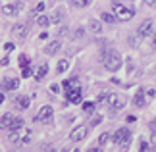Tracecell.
I'll use <instances>...</instances> for the list:
<instances>
[{
    "label": "cell",
    "mask_w": 156,
    "mask_h": 152,
    "mask_svg": "<svg viewBox=\"0 0 156 152\" xmlns=\"http://www.w3.org/2000/svg\"><path fill=\"white\" fill-rule=\"evenodd\" d=\"M31 139H33V131L27 129V127L10 131V143H14V144H27V143H31Z\"/></svg>",
    "instance_id": "obj_1"
},
{
    "label": "cell",
    "mask_w": 156,
    "mask_h": 152,
    "mask_svg": "<svg viewBox=\"0 0 156 152\" xmlns=\"http://www.w3.org/2000/svg\"><path fill=\"white\" fill-rule=\"evenodd\" d=\"M104 68L108 71H118L122 68V56H119L116 50H108L104 54Z\"/></svg>",
    "instance_id": "obj_2"
},
{
    "label": "cell",
    "mask_w": 156,
    "mask_h": 152,
    "mask_svg": "<svg viewBox=\"0 0 156 152\" xmlns=\"http://www.w3.org/2000/svg\"><path fill=\"white\" fill-rule=\"evenodd\" d=\"M112 141L118 144L119 148H125L131 141V131L127 129V127H119V129L112 135Z\"/></svg>",
    "instance_id": "obj_3"
},
{
    "label": "cell",
    "mask_w": 156,
    "mask_h": 152,
    "mask_svg": "<svg viewBox=\"0 0 156 152\" xmlns=\"http://www.w3.org/2000/svg\"><path fill=\"white\" fill-rule=\"evenodd\" d=\"M114 14L118 16V19L127 21V19H131V17L135 16V10H133V8H129V6H123V4L116 2V4H114Z\"/></svg>",
    "instance_id": "obj_4"
},
{
    "label": "cell",
    "mask_w": 156,
    "mask_h": 152,
    "mask_svg": "<svg viewBox=\"0 0 156 152\" xmlns=\"http://www.w3.org/2000/svg\"><path fill=\"white\" fill-rule=\"evenodd\" d=\"M108 108H110L112 112H118V110H122V108L125 106V100L122 98L119 94H108Z\"/></svg>",
    "instance_id": "obj_5"
},
{
    "label": "cell",
    "mask_w": 156,
    "mask_h": 152,
    "mask_svg": "<svg viewBox=\"0 0 156 152\" xmlns=\"http://www.w3.org/2000/svg\"><path fill=\"white\" fill-rule=\"evenodd\" d=\"M66 100L71 102V104H79V102H83V96H81V87H75V89L66 90Z\"/></svg>",
    "instance_id": "obj_6"
},
{
    "label": "cell",
    "mask_w": 156,
    "mask_h": 152,
    "mask_svg": "<svg viewBox=\"0 0 156 152\" xmlns=\"http://www.w3.org/2000/svg\"><path fill=\"white\" fill-rule=\"evenodd\" d=\"M152 29H154V21L152 19H145L139 27H137V35H139L141 39L143 37H148V35L152 33Z\"/></svg>",
    "instance_id": "obj_7"
},
{
    "label": "cell",
    "mask_w": 156,
    "mask_h": 152,
    "mask_svg": "<svg viewBox=\"0 0 156 152\" xmlns=\"http://www.w3.org/2000/svg\"><path fill=\"white\" fill-rule=\"evenodd\" d=\"M87 133H89L87 127H85V125H79V127H75V129L69 133V139H71L73 143H81L83 139L87 137Z\"/></svg>",
    "instance_id": "obj_8"
},
{
    "label": "cell",
    "mask_w": 156,
    "mask_h": 152,
    "mask_svg": "<svg viewBox=\"0 0 156 152\" xmlns=\"http://www.w3.org/2000/svg\"><path fill=\"white\" fill-rule=\"evenodd\" d=\"M52 119V108L50 106H43L39 110V114L35 115V121H41V123H48Z\"/></svg>",
    "instance_id": "obj_9"
},
{
    "label": "cell",
    "mask_w": 156,
    "mask_h": 152,
    "mask_svg": "<svg viewBox=\"0 0 156 152\" xmlns=\"http://www.w3.org/2000/svg\"><path fill=\"white\" fill-rule=\"evenodd\" d=\"M21 10V2H14V4H4L2 6V14L4 16H16Z\"/></svg>",
    "instance_id": "obj_10"
},
{
    "label": "cell",
    "mask_w": 156,
    "mask_h": 152,
    "mask_svg": "<svg viewBox=\"0 0 156 152\" xmlns=\"http://www.w3.org/2000/svg\"><path fill=\"white\" fill-rule=\"evenodd\" d=\"M12 121H14V115H12V114L2 115V118H0V129H10Z\"/></svg>",
    "instance_id": "obj_11"
},
{
    "label": "cell",
    "mask_w": 156,
    "mask_h": 152,
    "mask_svg": "<svg viewBox=\"0 0 156 152\" xmlns=\"http://www.w3.org/2000/svg\"><path fill=\"white\" fill-rule=\"evenodd\" d=\"M60 46H62V44H60V41H52V42H48V46L44 48V52L48 54V56H52V54H56L60 50Z\"/></svg>",
    "instance_id": "obj_12"
},
{
    "label": "cell",
    "mask_w": 156,
    "mask_h": 152,
    "mask_svg": "<svg viewBox=\"0 0 156 152\" xmlns=\"http://www.w3.org/2000/svg\"><path fill=\"white\" fill-rule=\"evenodd\" d=\"M12 35H16L17 39H23L27 35V25H16L12 29Z\"/></svg>",
    "instance_id": "obj_13"
},
{
    "label": "cell",
    "mask_w": 156,
    "mask_h": 152,
    "mask_svg": "<svg viewBox=\"0 0 156 152\" xmlns=\"http://www.w3.org/2000/svg\"><path fill=\"white\" fill-rule=\"evenodd\" d=\"M46 73H48V65H39L35 71V81H43Z\"/></svg>",
    "instance_id": "obj_14"
},
{
    "label": "cell",
    "mask_w": 156,
    "mask_h": 152,
    "mask_svg": "<svg viewBox=\"0 0 156 152\" xmlns=\"http://www.w3.org/2000/svg\"><path fill=\"white\" fill-rule=\"evenodd\" d=\"M133 104H135L137 108H143V106H145V93H143V89H141L139 93L135 94V98H133Z\"/></svg>",
    "instance_id": "obj_15"
},
{
    "label": "cell",
    "mask_w": 156,
    "mask_h": 152,
    "mask_svg": "<svg viewBox=\"0 0 156 152\" xmlns=\"http://www.w3.org/2000/svg\"><path fill=\"white\" fill-rule=\"evenodd\" d=\"M110 141H112V135H110V133H102V135L98 137V147L102 148V147H106Z\"/></svg>",
    "instance_id": "obj_16"
},
{
    "label": "cell",
    "mask_w": 156,
    "mask_h": 152,
    "mask_svg": "<svg viewBox=\"0 0 156 152\" xmlns=\"http://www.w3.org/2000/svg\"><path fill=\"white\" fill-rule=\"evenodd\" d=\"M37 23L41 27H48L50 23H52V17H48V16H39L37 17Z\"/></svg>",
    "instance_id": "obj_17"
},
{
    "label": "cell",
    "mask_w": 156,
    "mask_h": 152,
    "mask_svg": "<svg viewBox=\"0 0 156 152\" xmlns=\"http://www.w3.org/2000/svg\"><path fill=\"white\" fill-rule=\"evenodd\" d=\"M17 85H20V81H17V79H6V81H4V89L14 90V89H17Z\"/></svg>",
    "instance_id": "obj_18"
},
{
    "label": "cell",
    "mask_w": 156,
    "mask_h": 152,
    "mask_svg": "<svg viewBox=\"0 0 156 152\" xmlns=\"http://www.w3.org/2000/svg\"><path fill=\"white\" fill-rule=\"evenodd\" d=\"M89 27H91L93 33H100V31H102V25H100L98 19H91V21H89Z\"/></svg>",
    "instance_id": "obj_19"
},
{
    "label": "cell",
    "mask_w": 156,
    "mask_h": 152,
    "mask_svg": "<svg viewBox=\"0 0 156 152\" xmlns=\"http://www.w3.org/2000/svg\"><path fill=\"white\" fill-rule=\"evenodd\" d=\"M17 104H20L23 110H27L29 104H31V98H29V96H17Z\"/></svg>",
    "instance_id": "obj_20"
},
{
    "label": "cell",
    "mask_w": 156,
    "mask_h": 152,
    "mask_svg": "<svg viewBox=\"0 0 156 152\" xmlns=\"http://www.w3.org/2000/svg\"><path fill=\"white\" fill-rule=\"evenodd\" d=\"M21 127H23V119L21 118H14V121H12L8 131H16V129H21Z\"/></svg>",
    "instance_id": "obj_21"
},
{
    "label": "cell",
    "mask_w": 156,
    "mask_h": 152,
    "mask_svg": "<svg viewBox=\"0 0 156 152\" xmlns=\"http://www.w3.org/2000/svg\"><path fill=\"white\" fill-rule=\"evenodd\" d=\"M100 17H102L106 23H114V21H118V16H116V14H108V12H104V14L100 16Z\"/></svg>",
    "instance_id": "obj_22"
},
{
    "label": "cell",
    "mask_w": 156,
    "mask_h": 152,
    "mask_svg": "<svg viewBox=\"0 0 156 152\" xmlns=\"http://www.w3.org/2000/svg\"><path fill=\"white\" fill-rule=\"evenodd\" d=\"M68 68H69L68 60H60V62H58V71H60V73H64V71L68 69Z\"/></svg>",
    "instance_id": "obj_23"
},
{
    "label": "cell",
    "mask_w": 156,
    "mask_h": 152,
    "mask_svg": "<svg viewBox=\"0 0 156 152\" xmlns=\"http://www.w3.org/2000/svg\"><path fill=\"white\" fill-rule=\"evenodd\" d=\"M71 2H73L77 8H85V6L89 4V0H71Z\"/></svg>",
    "instance_id": "obj_24"
},
{
    "label": "cell",
    "mask_w": 156,
    "mask_h": 152,
    "mask_svg": "<svg viewBox=\"0 0 156 152\" xmlns=\"http://www.w3.org/2000/svg\"><path fill=\"white\" fill-rule=\"evenodd\" d=\"M20 65H21V68H25V65H29V58L25 56V54H21V56H20Z\"/></svg>",
    "instance_id": "obj_25"
},
{
    "label": "cell",
    "mask_w": 156,
    "mask_h": 152,
    "mask_svg": "<svg viewBox=\"0 0 156 152\" xmlns=\"http://www.w3.org/2000/svg\"><path fill=\"white\" fill-rule=\"evenodd\" d=\"M83 110H85V112L94 110V102H83Z\"/></svg>",
    "instance_id": "obj_26"
},
{
    "label": "cell",
    "mask_w": 156,
    "mask_h": 152,
    "mask_svg": "<svg viewBox=\"0 0 156 152\" xmlns=\"http://www.w3.org/2000/svg\"><path fill=\"white\" fill-rule=\"evenodd\" d=\"M44 10V2H39L37 6H35V10H33V14H41V12Z\"/></svg>",
    "instance_id": "obj_27"
},
{
    "label": "cell",
    "mask_w": 156,
    "mask_h": 152,
    "mask_svg": "<svg viewBox=\"0 0 156 152\" xmlns=\"http://www.w3.org/2000/svg\"><path fill=\"white\" fill-rule=\"evenodd\" d=\"M100 121H102V118H100V115H94V118L91 119V125L94 127V125H98V123H100Z\"/></svg>",
    "instance_id": "obj_28"
},
{
    "label": "cell",
    "mask_w": 156,
    "mask_h": 152,
    "mask_svg": "<svg viewBox=\"0 0 156 152\" xmlns=\"http://www.w3.org/2000/svg\"><path fill=\"white\" fill-rule=\"evenodd\" d=\"M102 102H108V94H100V96H98L97 104H102Z\"/></svg>",
    "instance_id": "obj_29"
},
{
    "label": "cell",
    "mask_w": 156,
    "mask_h": 152,
    "mask_svg": "<svg viewBox=\"0 0 156 152\" xmlns=\"http://www.w3.org/2000/svg\"><path fill=\"white\" fill-rule=\"evenodd\" d=\"M4 50L6 52H12V50H14V44H12V42H6V44H4Z\"/></svg>",
    "instance_id": "obj_30"
},
{
    "label": "cell",
    "mask_w": 156,
    "mask_h": 152,
    "mask_svg": "<svg viewBox=\"0 0 156 152\" xmlns=\"http://www.w3.org/2000/svg\"><path fill=\"white\" fill-rule=\"evenodd\" d=\"M23 77H31V68H23Z\"/></svg>",
    "instance_id": "obj_31"
},
{
    "label": "cell",
    "mask_w": 156,
    "mask_h": 152,
    "mask_svg": "<svg viewBox=\"0 0 156 152\" xmlns=\"http://www.w3.org/2000/svg\"><path fill=\"white\" fill-rule=\"evenodd\" d=\"M147 6H151V8H156V0H145Z\"/></svg>",
    "instance_id": "obj_32"
},
{
    "label": "cell",
    "mask_w": 156,
    "mask_h": 152,
    "mask_svg": "<svg viewBox=\"0 0 156 152\" xmlns=\"http://www.w3.org/2000/svg\"><path fill=\"white\" fill-rule=\"evenodd\" d=\"M83 33H85V31H83V27L75 29V37H83Z\"/></svg>",
    "instance_id": "obj_33"
},
{
    "label": "cell",
    "mask_w": 156,
    "mask_h": 152,
    "mask_svg": "<svg viewBox=\"0 0 156 152\" xmlns=\"http://www.w3.org/2000/svg\"><path fill=\"white\" fill-rule=\"evenodd\" d=\"M139 150H148V144L141 141V144H139Z\"/></svg>",
    "instance_id": "obj_34"
},
{
    "label": "cell",
    "mask_w": 156,
    "mask_h": 152,
    "mask_svg": "<svg viewBox=\"0 0 156 152\" xmlns=\"http://www.w3.org/2000/svg\"><path fill=\"white\" fill-rule=\"evenodd\" d=\"M151 143H152V147L156 148V135H152V139H151Z\"/></svg>",
    "instance_id": "obj_35"
},
{
    "label": "cell",
    "mask_w": 156,
    "mask_h": 152,
    "mask_svg": "<svg viewBox=\"0 0 156 152\" xmlns=\"http://www.w3.org/2000/svg\"><path fill=\"white\" fill-rule=\"evenodd\" d=\"M151 127H152V129H156V119H152V121H151Z\"/></svg>",
    "instance_id": "obj_36"
},
{
    "label": "cell",
    "mask_w": 156,
    "mask_h": 152,
    "mask_svg": "<svg viewBox=\"0 0 156 152\" xmlns=\"http://www.w3.org/2000/svg\"><path fill=\"white\" fill-rule=\"evenodd\" d=\"M2 102H4V94H0V104H2Z\"/></svg>",
    "instance_id": "obj_37"
},
{
    "label": "cell",
    "mask_w": 156,
    "mask_h": 152,
    "mask_svg": "<svg viewBox=\"0 0 156 152\" xmlns=\"http://www.w3.org/2000/svg\"><path fill=\"white\" fill-rule=\"evenodd\" d=\"M154 44H156V35H154Z\"/></svg>",
    "instance_id": "obj_38"
}]
</instances>
